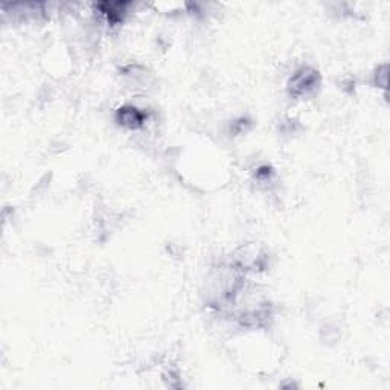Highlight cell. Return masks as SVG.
Instances as JSON below:
<instances>
[{"label": "cell", "instance_id": "obj_1", "mask_svg": "<svg viewBox=\"0 0 390 390\" xmlns=\"http://www.w3.org/2000/svg\"><path fill=\"white\" fill-rule=\"evenodd\" d=\"M319 86V73L310 69L302 68L297 70L289 82V90L291 96H305L311 94Z\"/></svg>", "mask_w": 390, "mask_h": 390}, {"label": "cell", "instance_id": "obj_2", "mask_svg": "<svg viewBox=\"0 0 390 390\" xmlns=\"http://www.w3.org/2000/svg\"><path fill=\"white\" fill-rule=\"evenodd\" d=\"M146 113L141 108H137L134 106H125L120 107L116 113V120L118 122L130 130H137L145 125L146 122Z\"/></svg>", "mask_w": 390, "mask_h": 390}]
</instances>
